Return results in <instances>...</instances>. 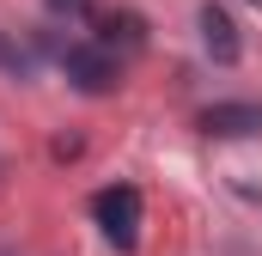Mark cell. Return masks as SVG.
Listing matches in <instances>:
<instances>
[{
    "label": "cell",
    "mask_w": 262,
    "mask_h": 256,
    "mask_svg": "<svg viewBox=\"0 0 262 256\" xmlns=\"http://www.w3.org/2000/svg\"><path fill=\"white\" fill-rule=\"evenodd\" d=\"M61 73H67V86L85 92V98H104V92L122 86V61H116V49H104L98 37H92V43H67V49H61Z\"/></svg>",
    "instance_id": "1"
},
{
    "label": "cell",
    "mask_w": 262,
    "mask_h": 256,
    "mask_svg": "<svg viewBox=\"0 0 262 256\" xmlns=\"http://www.w3.org/2000/svg\"><path fill=\"white\" fill-rule=\"evenodd\" d=\"M92 220H98V232H104L116 250H134V244H140V189H134V183L98 189L92 195Z\"/></svg>",
    "instance_id": "2"
},
{
    "label": "cell",
    "mask_w": 262,
    "mask_h": 256,
    "mask_svg": "<svg viewBox=\"0 0 262 256\" xmlns=\"http://www.w3.org/2000/svg\"><path fill=\"white\" fill-rule=\"evenodd\" d=\"M201 134H213V140H244V134H262V104H250V98L207 104V110H201Z\"/></svg>",
    "instance_id": "3"
},
{
    "label": "cell",
    "mask_w": 262,
    "mask_h": 256,
    "mask_svg": "<svg viewBox=\"0 0 262 256\" xmlns=\"http://www.w3.org/2000/svg\"><path fill=\"white\" fill-rule=\"evenodd\" d=\"M195 25H201V49H207V55H213L220 67H232L238 55H244V37H238V18H232V12H226L220 0H207V6H201V12H195Z\"/></svg>",
    "instance_id": "4"
},
{
    "label": "cell",
    "mask_w": 262,
    "mask_h": 256,
    "mask_svg": "<svg viewBox=\"0 0 262 256\" xmlns=\"http://www.w3.org/2000/svg\"><path fill=\"white\" fill-rule=\"evenodd\" d=\"M98 43H104V49H116V43H122V49H140V43H146V25H140V12H128V6L104 12V18H98Z\"/></svg>",
    "instance_id": "5"
},
{
    "label": "cell",
    "mask_w": 262,
    "mask_h": 256,
    "mask_svg": "<svg viewBox=\"0 0 262 256\" xmlns=\"http://www.w3.org/2000/svg\"><path fill=\"white\" fill-rule=\"evenodd\" d=\"M0 73H6V79H31V73H37L31 49H18V43H12L6 31H0Z\"/></svg>",
    "instance_id": "6"
},
{
    "label": "cell",
    "mask_w": 262,
    "mask_h": 256,
    "mask_svg": "<svg viewBox=\"0 0 262 256\" xmlns=\"http://www.w3.org/2000/svg\"><path fill=\"white\" fill-rule=\"evenodd\" d=\"M43 6H49V12H55V18H79V12H85V6H92V0H43Z\"/></svg>",
    "instance_id": "7"
},
{
    "label": "cell",
    "mask_w": 262,
    "mask_h": 256,
    "mask_svg": "<svg viewBox=\"0 0 262 256\" xmlns=\"http://www.w3.org/2000/svg\"><path fill=\"white\" fill-rule=\"evenodd\" d=\"M250 6H262V0H250Z\"/></svg>",
    "instance_id": "8"
}]
</instances>
